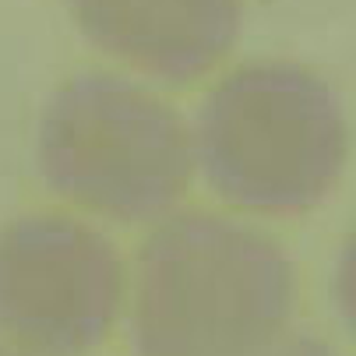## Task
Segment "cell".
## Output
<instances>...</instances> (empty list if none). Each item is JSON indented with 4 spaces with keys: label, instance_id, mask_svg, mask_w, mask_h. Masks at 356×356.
Listing matches in <instances>:
<instances>
[{
    "label": "cell",
    "instance_id": "2",
    "mask_svg": "<svg viewBox=\"0 0 356 356\" xmlns=\"http://www.w3.org/2000/svg\"><path fill=\"white\" fill-rule=\"evenodd\" d=\"M194 163L212 191L247 212H311L335 191L349 127L342 95L300 64H247L205 99Z\"/></svg>",
    "mask_w": 356,
    "mask_h": 356
},
{
    "label": "cell",
    "instance_id": "6",
    "mask_svg": "<svg viewBox=\"0 0 356 356\" xmlns=\"http://www.w3.org/2000/svg\"><path fill=\"white\" fill-rule=\"evenodd\" d=\"M265 356H339L325 339H318V335H293V339H279Z\"/></svg>",
    "mask_w": 356,
    "mask_h": 356
},
{
    "label": "cell",
    "instance_id": "5",
    "mask_svg": "<svg viewBox=\"0 0 356 356\" xmlns=\"http://www.w3.org/2000/svg\"><path fill=\"white\" fill-rule=\"evenodd\" d=\"M103 54L173 85L216 67L240 35V0H67Z\"/></svg>",
    "mask_w": 356,
    "mask_h": 356
},
{
    "label": "cell",
    "instance_id": "4",
    "mask_svg": "<svg viewBox=\"0 0 356 356\" xmlns=\"http://www.w3.org/2000/svg\"><path fill=\"white\" fill-rule=\"evenodd\" d=\"M124 303L117 247L71 216H22L0 229V332L35 356H85Z\"/></svg>",
    "mask_w": 356,
    "mask_h": 356
},
{
    "label": "cell",
    "instance_id": "1",
    "mask_svg": "<svg viewBox=\"0 0 356 356\" xmlns=\"http://www.w3.org/2000/svg\"><path fill=\"white\" fill-rule=\"evenodd\" d=\"M296 311L286 250L229 216L180 212L141 247L134 356H265Z\"/></svg>",
    "mask_w": 356,
    "mask_h": 356
},
{
    "label": "cell",
    "instance_id": "7",
    "mask_svg": "<svg viewBox=\"0 0 356 356\" xmlns=\"http://www.w3.org/2000/svg\"><path fill=\"white\" fill-rule=\"evenodd\" d=\"M0 356H25V353H18V349H11L8 342H0Z\"/></svg>",
    "mask_w": 356,
    "mask_h": 356
},
{
    "label": "cell",
    "instance_id": "3",
    "mask_svg": "<svg viewBox=\"0 0 356 356\" xmlns=\"http://www.w3.org/2000/svg\"><path fill=\"white\" fill-rule=\"evenodd\" d=\"M42 180L74 205L141 222L170 212L194 177V141L184 117L138 81L78 74L39 117Z\"/></svg>",
    "mask_w": 356,
    "mask_h": 356
}]
</instances>
